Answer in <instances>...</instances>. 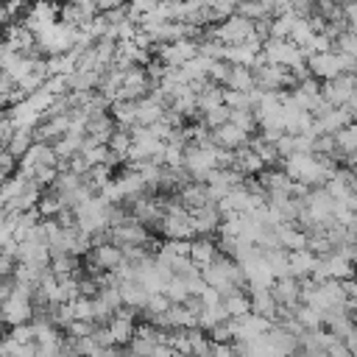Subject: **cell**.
Instances as JSON below:
<instances>
[{
  "instance_id": "277c9868",
  "label": "cell",
  "mask_w": 357,
  "mask_h": 357,
  "mask_svg": "<svg viewBox=\"0 0 357 357\" xmlns=\"http://www.w3.org/2000/svg\"><path fill=\"white\" fill-rule=\"evenodd\" d=\"M251 137H254V134H248L245 128H240V126L231 123V120H226L223 126L212 128V142H218V145H223V148H231V151L245 148V145L251 142Z\"/></svg>"
},
{
  "instance_id": "9a60e30c",
  "label": "cell",
  "mask_w": 357,
  "mask_h": 357,
  "mask_svg": "<svg viewBox=\"0 0 357 357\" xmlns=\"http://www.w3.org/2000/svg\"><path fill=\"white\" fill-rule=\"evenodd\" d=\"M0 181H3V176H0Z\"/></svg>"
},
{
  "instance_id": "8992f818",
  "label": "cell",
  "mask_w": 357,
  "mask_h": 357,
  "mask_svg": "<svg viewBox=\"0 0 357 357\" xmlns=\"http://www.w3.org/2000/svg\"><path fill=\"white\" fill-rule=\"evenodd\" d=\"M234 167L243 173V176H259L268 165H265V159L251 148V145H245V148H237V156H234Z\"/></svg>"
},
{
  "instance_id": "52a82bcc",
  "label": "cell",
  "mask_w": 357,
  "mask_h": 357,
  "mask_svg": "<svg viewBox=\"0 0 357 357\" xmlns=\"http://www.w3.org/2000/svg\"><path fill=\"white\" fill-rule=\"evenodd\" d=\"M218 243H212L206 234H201V237H195V240H190V259L198 265V268H206L215 257H218Z\"/></svg>"
},
{
  "instance_id": "6da1fadb",
  "label": "cell",
  "mask_w": 357,
  "mask_h": 357,
  "mask_svg": "<svg viewBox=\"0 0 357 357\" xmlns=\"http://www.w3.org/2000/svg\"><path fill=\"white\" fill-rule=\"evenodd\" d=\"M307 70L318 81H329L340 73H357V59L343 53V50H337V53L335 50H321V53L307 56Z\"/></svg>"
},
{
  "instance_id": "3957f363",
  "label": "cell",
  "mask_w": 357,
  "mask_h": 357,
  "mask_svg": "<svg viewBox=\"0 0 357 357\" xmlns=\"http://www.w3.org/2000/svg\"><path fill=\"white\" fill-rule=\"evenodd\" d=\"M321 95H324V100L332 103V106H346V103H351V98L357 95V73H340V75L324 81Z\"/></svg>"
},
{
  "instance_id": "30bf717a",
  "label": "cell",
  "mask_w": 357,
  "mask_h": 357,
  "mask_svg": "<svg viewBox=\"0 0 357 357\" xmlns=\"http://www.w3.org/2000/svg\"><path fill=\"white\" fill-rule=\"evenodd\" d=\"M223 86H231V89H243V92H251L257 86V75H254V67H243V64H231V73H229V81Z\"/></svg>"
},
{
  "instance_id": "8fae6325",
  "label": "cell",
  "mask_w": 357,
  "mask_h": 357,
  "mask_svg": "<svg viewBox=\"0 0 357 357\" xmlns=\"http://www.w3.org/2000/svg\"><path fill=\"white\" fill-rule=\"evenodd\" d=\"M36 139H33V128H14V134H11V139H8V151L20 159V156H25V151L33 145Z\"/></svg>"
},
{
  "instance_id": "ba28073f",
  "label": "cell",
  "mask_w": 357,
  "mask_h": 357,
  "mask_svg": "<svg viewBox=\"0 0 357 357\" xmlns=\"http://www.w3.org/2000/svg\"><path fill=\"white\" fill-rule=\"evenodd\" d=\"M223 307H226L229 318H240V315L251 312V293H245V287H234V290L223 293Z\"/></svg>"
},
{
  "instance_id": "7a4b0ae2",
  "label": "cell",
  "mask_w": 357,
  "mask_h": 357,
  "mask_svg": "<svg viewBox=\"0 0 357 357\" xmlns=\"http://www.w3.org/2000/svg\"><path fill=\"white\" fill-rule=\"evenodd\" d=\"M165 67H181L187 59H192L198 53V42L190 39V36H181V39H173V42H159L153 45L151 50Z\"/></svg>"
},
{
  "instance_id": "4fadbf2b",
  "label": "cell",
  "mask_w": 357,
  "mask_h": 357,
  "mask_svg": "<svg viewBox=\"0 0 357 357\" xmlns=\"http://www.w3.org/2000/svg\"><path fill=\"white\" fill-rule=\"evenodd\" d=\"M11 134H14V123H11V117L6 114V109H0V148L8 145Z\"/></svg>"
},
{
  "instance_id": "5bb4252c",
  "label": "cell",
  "mask_w": 357,
  "mask_h": 357,
  "mask_svg": "<svg viewBox=\"0 0 357 357\" xmlns=\"http://www.w3.org/2000/svg\"><path fill=\"white\" fill-rule=\"evenodd\" d=\"M343 22L349 25V31H357V0L343 3Z\"/></svg>"
},
{
  "instance_id": "5b68a950",
  "label": "cell",
  "mask_w": 357,
  "mask_h": 357,
  "mask_svg": "<svg viewBox=\"0 0 357 357\" xmlns=\"http://www.w3.org/2000/svg\"><path fill=\"white\" fill-rule=\"evenodd\" d=\"M315 262H318V254L312 251V248H293V251H287V271H290V276H296V279H307V276H312V271H315Z\"/></svg>"
},
{
  "instance_id": "9c48e42d",
  "label": "cell",
  "mask_w": 357,
  "mask_h": 357,
  "mask_svg": "<svg viewBox=\"0 0 357 357\" xmlns=\"http://www.w3.org/2000/svg\"><path fill=\"white\" fill-rule=\"evenodd\" d=\"M31 184V178L22 173V170H14L11 176H6L3 181H0V206H6V204H11L25 187Z\"/></svg>"
},
{
  "instance_id": "7c38bea8",
  "label": "cell",
  "mask_w": 357,
  "mask_h": 357,
  "mask_svg": "<svg viewBox=\"0 0 357 357\" xmlns=\"http://www.w3.org/2000/svg\"><path fill=\"white\" fill-rule=\"evenodd\" d=\"M231 117V109L226 106V103H220V106H215V109H209V112H204L201 114V123L212 131V128H218V126H223L226 120Z\"/></svg>"
}]
</instances>
